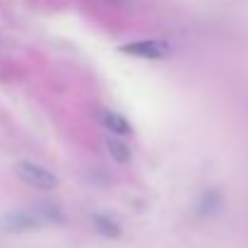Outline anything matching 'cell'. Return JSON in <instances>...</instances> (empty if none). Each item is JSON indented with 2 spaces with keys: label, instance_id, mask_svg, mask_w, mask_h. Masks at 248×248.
<instances>
[{
  "label": "cell",
  "instance_id": "7a4b0ae2",
  "mask_svg": "<svg viewBox=\"0 0 248 248\" xmlns=\"http://www.w3.org/2000/svg\"><path fill=\"white\" fill-rule=\"evenodd\" d=\"M169 46L164 41H157V39H142V41H133V44H125L123 46V53L133 56V58H145V61H159L169 56Z\"/></svg>",
  "mask_w": 248,
  "mask_h": 248
},
{
  "label": "cell",
  "instance_id": "5b68a950",
  "mask_svg": "<svg viewBox=\"0 0 248 248\" xmlns=\"http://www.w3.org/2000/svg\"><path fill=\"white\" fill-rule=\"evenodd\" d=\"M92 227L104 239H118L121 236V224L116 219H111L108 215H94L92 217Z\"/></svg>",
  "mask_w": 248,
  "mask_h": 248
},
{
  "label": "cell",
  "instance_id": "277c9868",
  "mask_svg": "<svg viewBox=\"0 0 248 248\" xmlns=\"http://www.w3.org/2000/svg\"><path fill=\"white\" fill-rule=\"evenodd\" d=\"M104 145H106V152H108V157H111L116 164H130V162H133V150H130V145L125 142V138L108 135Z\"/></svg>",
  "mask_w": 248,
  "mask_h": 248
},
{
  "label": "cell",
  "instance_id": "3957f363",
  "mask_svg": "<svg viewBox=\"0 0 248 248\" xmlns=\"http://www.w3.org/2000/svg\"><path fill=\"white\" fill-rule=\"evenodd\" d=\"M99 123H101V128H104L108 135H118V138L133 135V123H130L123 113H118V111H113V108H101V111H99Z\"/></svg>",
  "mask_w": 248,
  "mask_h": 248
},
{
  "label": "cell",
  "instance_id": "6da1fadb",
  "mask_svg": "<svg viewBox=\"0 0 248 248\" xmlns=\"http://www.w3.org/2000/svg\"><path fill=\"white\" fill-rule=\"evenodd\" d=\"M17 176H19L27 186L39 188V190H56L58 183H61L58 176H56L51 169L36 164V162H22V164H17Z\"/></svg>",
  "mask_w": 248,
  "mask_h": 248
}]
</instances>
